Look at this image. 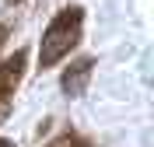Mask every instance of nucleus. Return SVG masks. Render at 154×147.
<instances>
[{
	"label": "nucleus",
	"mask_w": 154,
	"mask_h": 147,
	"mask_svg": "<svg viewBox=\"0 0 154 147\" xmlns=\"http://www.w3.org/2000/svg\"><path fill=\"white\" fill-rule=\"evenodd\" d=\"M25 49H18L11 60L0 63V123L11 116V98H14V88H18L21 74H25Z\"/></svg>",
	"instance_id": "nucleus-2"
},
{
	"label": "nucleus",
	"mask_w": 154,
	"mask_h": 147,
	"mask_svg": "<svg viewBox=\"0 0 154 147\" xmlns=\"http://www.w3.org/2000/svg\"><path fill=\"white\" fill-rule=\"evenodd\" d=\"M81 25H84V11L81 7H63L56 18L49 21V28L42 32L38 42V67L49 70L56 67L63 56H70V49L81 42Z\"/></svg>",
	"instance_id": "nucleus-1"
},
{
	"label": "nucleus",
	"mask_w": 154,
	"mask_h": 147,
	"mask_svg": "<svg viewBox=\"0 0 154 147\" xmlns=\"http://www.w3.org/2000/svg\"><path fill=\"white\" fill-rule=\"evenodd\" d=\"M7 4H18V0H7Z\"/></svg>",
	"instance_id": "nucleus-7"
},
{
	"label": "nucleus",
	"mask_w": 154,
	"mask_h": 147,
	"mask_svg": "<svg viewBox=\"0 0 154 147\" xmlns=\"http://www.w3.org/2000/svg\"><path fill=\"white\" fill-rule=\"evenodd\" d=\"M46 147H95L91 140H84V137H77L74 130H67V133H60V137H53Z\"/></svg>",
	"instance_id": "nucleus-4"
},
{
	"label": "nucleus",
	"mask_w": 154,
	"mask_h": 147,
	"mask_svg": "<svg viewBox=\"0 0 154 147\" xmlns=\"http://www.w3.org/2000/svg\"><path fill=\"white\" fill-rule=\"evenodd\" d=\"M91 70H95V60L91 56H81L74 60L67 70H63V81H60V88L67 91L70 98H81L88 91V81H91Z\"/></svg>",
	"instance_id": "nucleus-3"
},
{
	"label": "nucleus",
	"mask_w": 154,
	"mask_h": 147,
	"mask_svg": "<svg viewBox=\"0 0 154 147\" xmlns=\"http://www.w3.org/2000/svg\"><path fill=\"white\" fill-rule=\"evenodd\" d=\"M4 39H7V25L0 21V46H4Z\"/></svg>",
	"instance_id": "nucleus-5"
},
{
	"label": "nucleus",
	"mask_w": 154,
	"mask_h": 147,
	"mask_svg": "<svg viewBox=\"0 0 154 147\" xmlns=\"http://www.w3.org/2000/svg\"><path fill=\"white\" fill-rule=\"evenodd\" d=\"M0 147H14V144H11V140H4V137H0Z\"/></svg>",
	"instance_id": "nucleus-6"
}]
</instances>
